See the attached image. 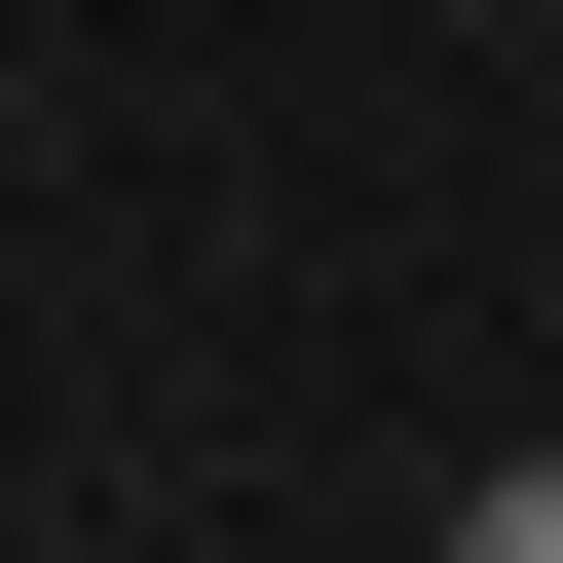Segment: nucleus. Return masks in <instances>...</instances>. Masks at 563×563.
<instances>
[{"mask_svg":"<svg viewBox=\"0 0 563 563\" xmlns=\"http://www.w3.org/2000/svg\"><path fill=\"white\" fill-rule=\"evenodd\" d=\"M451 563H563V451H488V488H451Z\"/></svg>","mask_w":563,"mask_h":563,"instance_id":"nucleus-1","label":"nucleus"}]
</instances>
